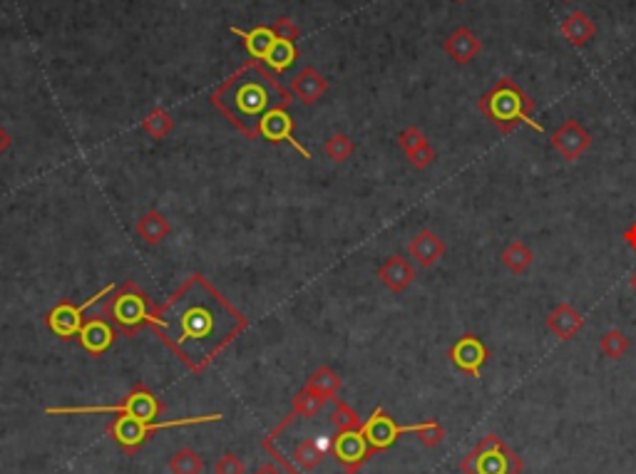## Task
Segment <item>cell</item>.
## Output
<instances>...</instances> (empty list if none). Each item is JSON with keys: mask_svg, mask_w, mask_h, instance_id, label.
Returning a JSON list of instances; mask_svg holds the SVG:
<instances>
[{"mask_svg": "<svg viewBox=\"0 0 636 474\" xmlns=\"http://www.w3.org/2000/svg\"><path fill=\"white\" fill-rule=\"evenodd\" d=\"M247 326L249 318L229 304L202 273H192L170 301L155 305L147 328L192 373H202Z\"/></svg>", "mask_w": 636, "mask_h": 474, "instance_id": "1", "label": "cell"}, {"mask_svg": "<svg viewBox=\"0 0 636 474\" xmlns=\"http://www.w3.org/2000/svg\"><path fill=\"white\" fill-rule=\"evenodd\" d=\"M212 104L219 112L229 117V122L249 139L259 137V125L266 114L279 107H289L291 92L279 85L269 68L259 60H249L247 65L224 79L212 92Z\"/></svg>", "mask_w": 636, "mask_h": 474, "instance_id": "2", "label": "cell"}, {"mask_svg": "<svg viewBox=\"0 0 636 474\" xmlns=\"http://www.w3.org/2000/svg\"><path fill=\"white\" fill-rule=\"evenodd\" d=\"M477 110L490 120L500 135H512L520 125H527L537 135H545V127L532 120L534 100L512 78H500L480 100Z\"/></svg>", "mask_w": 636, "mask_h": 474, "instance_id": "3", "label": "cell"}, {"mask_svg": "<svg viewBox=\"0 0 636 474\" xmlns=\"http://www.w3.org/2000/svg\"><path fill=\"white\" fill-rule=\"evenodd\" d=\"M152 311H155V304L149 301L147 294L135 281H125L110 294L100 316L107 318L125 336H135L142 328L149 326Z\"/></svg>", "mask_w": 636, "mask_h": 474, "instance_id": "4", "label": "cell"}, {"mask_svg": "<svg viewBox=\"0 0 636 474\" xmlns=\"http://www.w3.org/2000/svg\"><path fill=\"white\" fill-rule=\"evenodd\" d=\"M47 415H117V418H135V420H155L162 415V403L159 397L145 387L142 383H137L120 405H92V407H47Z\"/></svg>", "mask_w": 636, "mask_h": 474, "instance_id": "5", "label": "cell"}, {"mask_svg": "<svg viewBox=\"0 0 636 474\" xmlns=\"http://www.w3.org/2000/svg\"><path fill=\"white\" fill-rule=\"evenodd\" d=\"M523 467V457L512 452L498 435L482 437L460 462L465 474H520Z\"/></svg>", "mask_w": 636, "mask_h": 474, "instance_id": "6", "label": "cell"}, {"mask_svg": "<svg viewBox=\"0 0 636 474\" xmlns=\"http://www.w3.org/2000/svg\"><path fill=\"white\" fill-rule=\"evenodd\" d=\"M224 415H199V418H180V420H164V422H147V420L135 418H114L107 425V435H113L114 442L125 452H137L145 442L164 428H184V425H206V422H219Z\"/></svg>", "mask_w": 636, "mask_h": 474, "instance_id": "7", "label": "cell"}, {"mask_svg": "<svg viewBox=\"0 0 636 474\" xmlns=\"http://www.w3.org/2000/svg\"><path fill=\"white\" fill-rule=\"evenodd\" d=\"M117 288L114 283H110V286H105L103 291L100 294H95L90 298V301H85L82 305H75V304H70V301H60V304L47 313V328L55 333L57 338H63V340H70V338H75L80 333V328H82V313L88 311V308H92L95 304H100V298H105V295H110Z\"/></svg>", "mask_w": 636, "mask_h": 474, "instance_id": "8", "label": "cell"}, {"mask_svg": "<svg viewBox=\"0 0 636 474\" xmlns=\"http://www.w3.org/2000/svg\"><path fill=\"white\" fill-rule=\"evenodd\" d=\"M331 452H333V457H336V462L353 474L364 467V462L371 454H375L361 429L336 432V435L331 437Z\"/></svg>", "mask_w": 636, "mask_h": 474, "instance_id": "9", "label": "cell"}, {"mask_svg": "<svg viewBox=\"0 0 636 474\" xmlns=\"http://www.w3.org/2000/svg\"><path fill=\"white\" fill-rule=\"evenodd\" d=\"M361 432L365 435V440H368V445H371V450L383 452L388 450V447H393L400 435H408L410 429L408 425L400 428L383 407H375L373 415L361 425Z\"/></svg>", "mask_w": 636, "mask_h": 474, "instance_id": "10", "label": "cell"}, {"mask_svg": "<svg viewBox=\"0 0 636 474\" xmlns=\"http://www.w3.org/2000/svg\"><path fill=\"white\" fill-rule=\"evenodd\" d=\"M450 361L457 370H463L470 378H480L482 375V368L485 362L490 361V350L482 340L473 336V333H465L463 338H457L453 348H450Z\"/></svg>", "mask_w": 636, "mask_h": 474, "instance_id": "11", "label": "cell"}, {"mask_svg": "<svg viewBox=\"0 0 636 474\" xmlns=\"http://www.w3.org/2000/svg\"><path fill=\"white\" fill-rule=\"evenodd\" d=\"M552 147L567 162H577L591 147V135L577 120H565L562 127L552 135Z\"/></svg>", "mask_w": 636, "mask_h": 474, "instance_id": "12", "label": "cell"}, {"mask_svg": "<svg viewBox=\"0 0 636 474\" xmlns=\"http://www.w3.org/2000/svg\"><path fill=\"white\" fill-rule=\"evenodd\" d=\"M259 137L269 139V142H289V145H294L298 149L301 157L311 159V152L306 147H301L298 139H294V120H291V114L286 112L284 107L272 110L264 117L262 125H259Z\"/></svg>", "mask_w": 636, "mask_h": 474, "instance_id": "13", "label": "cell"}, {"mask_svg": "<svg viewBox=\"0 0 636 474\" xmlns=\"http://www.w3.org/2000/svg\"><path fill=\"white\" fill-rule=\"evenodd\" d=\"M114 338H117V330H114L113 323L103 316H95L90 318V320H85L78 333L80 345L88 350L90 355H103L105 350L113 348Z\"/></svg>", "mask_w": 636, "mask_h": 474, "instance_id": "14", "label": "cell"}, {"mask_svg": "<svg viewBox=\"0 0 636 474\" xmlns=\"http://www.w3.org/2000/svg\"><path fill=\"white\" fill-rule=\"evenodd\" d=\"M445 241L435 231H431V229H423V231H418L415 237L410 238L408 244V254L410 259L415 261L418 266H423V269H432L438 261L445 256Z\"/></svg>", "mask_w": 636, "mask_h": 474, "instance_id": "15", "label": "cell"}, {"mask_svg": "<svg viewBox=\"0 0 636 474\" xmlns=\"http://www.w3.org/2000/svg\"><path fill=\"white\" fill-rule=\"evenodd\" d=\"M443 47L448 57L455 60L457 65H467V62H473V60L480 55L482 43H480V37H477L470 28H455L453 33L448 35Z\"/></svg>", "mask_w": 636, "mask_h": 474, "instance_id": "16", "label": "cell"}, {"mask_svg": "<svg viewBox=\"0 0 636 474\" xmlns=\"http://www.w3.org/2000/svg\"><path fill=\"white\" fill-rule=\"evenodd\" d=\"M582 328H584V318H582L580 311L572 304H567V301L556 305L555 311L547 316V330L559 340H572L580 333Z\"/></svg>", "mask_w": 636, "mask_h": 474, "instance_id": "17", "label": "cell"}, {"mask_svg": "<svg viewBox=\"0 0 636 474\" xmlns=\"http://www.w3.org/2000/svg\"><path fill=\"white\" fill-rule=\"evenodd\" d=\"M378 279L386 286L390 294H403L410 283L415 281V266L403 256H390L386 263L378 269Z\"/></svg>", "mask_w": 636, "mask_h": 474, "instance_id": "18", "label": "cell"}, {"mask_svg": "<svg viewBox=\"0 0 636 474\" xmlns=\"http://www.w3.org/2000/svg\"><path fill=\"white\" fill-rule=\"evenodd\" d=\"M329 90V82L323 75H318L316 68H301V72L291 79V95L296 100L304 102V104H316L323 95Z\"/></svg>", "mask_w": 636, "mask_h": 474, "instance_id": "19", "label": "cell"}, {"mask_svg": "<svg viewBox=\"0 0 636 474\" xmlns=\"http://www.w3.org/2000/svg\"><path fill=\"white\" fill-rule=\"evenodd\" d=\"M562 35L569 40V46L584 47L590 46V40L597 35V25L591 23V18L584 11H572L559 25Z\"/></svg>", "mask_w": 636, "mask_h": 474, "instance_id": "20", "label": "cell"}, {"mask_svg": "<svg viewBox=\"0 0 636 474\" xmlns=\"http://www.w3.org/2000/svg\"><path fill=\"white\" fill-rule=\"evenodd\" d=\"M135 231L137 237L142 238L147 246H159L164 238L172 234V226H170V219L162 214V212H157V209H149L147 214L142 216V219H137L135 224Z\"/></svg>", "mask_w": 636, "mask_h": 474, "instance_id": "21", "label": "cell"}, {"mask_svg": "<svg viewBox=\"0 0 636 474\" xmlns=\"http://www.w3.org/2000/svg\"><path fill=\"white\" fill-rule=\"evenodd\" d=\"M231 33L244 40V47L249 50V55L254 60H259V62H264V57L269 55V50L276 43V33L269 25H256V28H251L249 33H244L238 28H231Z\"/></svg>", "mask_w": 636, "mask_h": 474, "instance_id": "22", "label": "cell"}, {"mask_svg": "<svg viewBox=\"0 0 636 474\" xmlns=\"http://www.w3.org/2000/svg\"><path fill=\"white\" fill-rule=\"evenodd\" d=\"M500 261L507 271L515 273V276H523V273H527V269L532 266L534 254H532V249L524 244V241H520V238H517V241H512V244H507V246H505Z\"/></svg>", "mask_w": 636, "mask_h": 474, "instance_id": "23", "label": "cell"}, {"mask_svg": "<svg viewBox=\"0 0 636 474\" xmlns=\"http://www.w3.org/2000/svg\"><path fill=\"white\" fill-rule=\"evenodd\" d=\"M304 387L321 395L323 400H333V397L339 395V390H341V378H339V373L333 368L323 365V368H318L316 373L308 378Z\"/></svg>", "mask_w": 636, "mask_h": 474, "instance_id": "24", "label": "cell"}, {"mask_svg": "<svg viewBox=\"0 0 636 474\" xmlns=\"http://www.w3.org/2000/svg\"><path fill=\"white\" fill-rule=\"evenodd\" d=\"M296 57H298V53H296L294 43L276 37V43H273L272 50H269V55L264 57V65L272 70V72H284V70L294 65Z\"/></svg>", "mask_w": 636, "mask_h": 474, "instance_id": "25", "label": "cell"}, {"mask_svg": "<svg viewBox=\"0 0 636 474\" xmlns=\"http://www.w3.org/2000/svg\"><path fill=\"white\" fill-rule=\"evenodd\" d=\"M331 425L336 432H348V429H361V418L348 403H343L341 397H333V412H331Z\"/></svg>", "mask_w": 636, "mask_h": 474, "instance_id": "26", "label": "cell"}, {"mask_svg": "<svg viewBox=\"0 0 636 474\" xmlns=\"http://www.w3.org/2000/svg\"><path fill=\"white\" fill-rule=\"evenodd\" d=\"M142 129H145L152 139H164V137L174 129V120H172V114L167 112V110L155 107V110L142 120Z\"/></svg>", "mask_w": 636, "mask_h": 474, "instance_id": "27", "label": "cell"}, {"mask_svg": "<svg viewBox=\"0 0 636 474\" xmlns=\"http://www.w3.org/2000/svg\"><path fill=\"white\" fill-rule=\"evenodd\" d=\"M205 462L192 447H182L180 452H174V457H170V472L172 474H202Z\"/></svg>", "mask_w": 636, "mask_h": 474, "instance_id": "28", "label": "cell"}, {"mask_svg": "<svg viewBox=\"0 0 636 474\" xmlns=\"http://www.w3.org/2000/svg\"><path fill=\"white\" fill-rule=\"evenodd\" d=\"M353 152H356V145H353L351 137L343 135V132H333V135L323 142V154H326L331 162H336V164H343L346 159L351 157Z\"/></svg>", "mask_w": 636, "mask_h": 474, "instance_id": "29", "label": "cell"}, {"mask_svg": "<svg viewBox=\"0 0 636 474\" xmlns=\"http://www.w3.org/2000/svg\"><path fill=\"white\" fill-rule=\"evenodd\" d=\"M599 348H602L607 358L619 361V358H624L626 350H629V338H626L619 328H612V330H607L602 338H599Z\"/></svg>", "mask_w": 636, "mask_h": 474, "instance_id": "30", "label": "cell"}, {"mask_svg": "<svg viewBox=\"0 0 636 474\" xmlns=\"http://www.w3.org/2000/svg\"><path fill=\"white\" fill-rule=\"evenodd\" d=\"M329 400H323L321 395H316V393H311V390H301L298 395L294 397V412L298 415V418H316L318 412L323 410V405H326Z\"/></svg>", "mask_w": 636, "mask_h": 474, "instance_id": "31", "label": "cell"}, {"mask_svg": "<svg viewBox=\"0 0 636 474\" xmlns=\"http://www.w3.org/2000/svg\"><path fill=\"white\" fill-rule=\"evenodd\" d=\"M408 429L410 435H418V440L425 447H438L445 440V429L438 420H425V422H418V425H408Z\"/></svg>", "mask_w": 636, "mask_h": 474, "instance_id": "32", "label": "cell"}, {"mask_svg": "<svg viewBox=\"0 0 636 474\" xmlns=\"http://www.w3.org/2000/svg\"><path fill=\"white\" fill-rule=\"evenodd\" d=\"M425 142H428V137L423 135V129H418V127H408V129H403V132L398 135V145H400V149H403L406 154L423 147Z\"/></svg>", "mask_w": 636, "mask_h": 474, "instance_id": "33", "label": "cell"}, {"mask_svg": "<svg viewBox=\"0 0 636 474\" xmlns=\"http://www.w3.org/2000/svg\"><path fill=\"white\" fill-rule=\"evenodd\" d=\"M214 474H247V467H244V462L238 460L234 452H227V454H222L216 460Z\"/></svg>", "mask_w": 636, "mask_h": 474, "instance_id": "34", "label": "cell"}, {"mask_svg": "<svg viewBox=\"0 0 636 474\" xmlns=\"http://www.w3.org/2000/svg\"><path fill=\"white\" fill-rule=\"evenodd\" d=\"M408 157V162L415 167V170H428L432 162H435V149H432L431 142H425L423 147H418L415 152H410V154H406Z\"/></svg>", "mask_w": 636, "mask_h": 474, "instance_id": "35", "label": "cell"}, {"mask_svg": "<svg viewBox=\"0 0 636 474\" xmlns=\"http://www.w3.org/2000/svg\"><path fill=\"white\" fill-rule=\"evenodd\" d=\"M273 33H276V37L279 40H289V43H294V40H298V35H301V30H298V25L291 21V18H279L276 23L272 25Z\"/></svg>", "mask_w": 636, "mask_h": 474, "instance_id": "36", "label": "cell"}, {"mask_svg": "<svg viewBox=\"0 0 636 474\" xmlns=\"http://www.w3.org/2000/svg\"><path fill=\"white\" fill-rule=\"evenodd\" d=\"M622 238H624V244L629 246V249L636 251V221L626 229L624 234H622Z\"/></svg>", "mask_w": 636, "mask_h": 474, "instance_id": "37", "label": "cell"}, {"mask_svg": "<svg viewBox=\"0 0 636 474\" xmlns=\"http://www.w3.org/2000/svg\"><path fill=\"white\" fill-rule=\"evenodd\" d=\"M11 145H13V137H11V132H8V129H5V127L0 125V154H3V152H5V149L11 147Z\"/></svg>", "mask_w": 636, "mask_h": 474, "instance_id": "38", "label": "cell"}, {"mask_svg": "<svg viewBox=\"0 0 636 474\" xmlns=\"http://www.w3.org/2000/svg\"><path fill=\"white\" fill-rule=\"evenodd\" d=\"M256 474H279V472H276V470H273L272 464H264L262 470H259V472H256Z\"/></svg>", "mask_w": 636, "mask_h": 474, "instance_id": "39", "label": "cell"}, {"mask_svg": "<svg viewBox=\"0 0 636 474\" xmlns=\"http://www.w3.org/2000/svg\"><path fill=\"white\" fill-rule=\"evenodd\" d=\"M629 286H632V291H634V294H636V271L632 273V279H629Z\"/></svg>", "mask_w": 636, "mask_h": 474, "instance_id": "40", "label": "cell"}, {"mask_svg": "<svg viewBox=\"0 0 636 474\" xmlns=\"http://www.w3.org/2000/svg\"><path fill=\"white\" fill-rule=\"evenodd\" d=\"M457 3H463V0H457Z\"/></svg>", "mask_w": 636, "mask_h": 474, "instance_id": "41", "label": "cell"}]
</instances>
